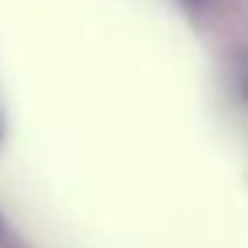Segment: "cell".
Segmentation results:
<instances>
[{
	"mask_svg": "<svg viewBox=\"0 0 248 248\" xmlns=\"http://www.w3.org/2000/svg\"><path fill=\"white\" fill-rule=\"evenodd\" d=\"M190 4H197V0H190Z\"/></svg>",
	"mask_w": 248,
	"mask_h": 248,
	"instance_id": "6da1fadb",
	"label": "cell"
}]
</instances>
